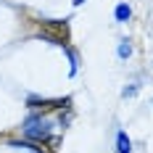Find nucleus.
I'll return each instance as SVG.
<instances>
[{
	"instance_id": "5",
	"label": "nucleus",
	"mask_w": 153,
	"mask_h": 153,
	"mask_svg": "<svg viewBox=\"0 0 153 153\" xmlns=\"http://www.w3.org/2000/svg\"><path fill=\"white\" fill-rule=\"evenodd\" d=\"M129 16H132V11H129V5H116V19L119 21H129Z\"/></svg>"
},
{
	"instance_id": "4",
	"label": "nucleus",
	"mask_w": 153,
	"mask_h": 153,
	"mask_svg": "<svg viewBox=\"0 0 153 153\" xmlns=\"http://www.w3.org/2000/svg\"><path fill=\"white\" fill-rule=\"evenodd\" d=\"M116 151L119 153H132V143H129V137L124 132H119V137H116Z\"/></svg>"
},
{
	"instance_id": "6",
	"label": "nucleus",
	"mask_w": 153,
	"mask_h": 153,
	"mask_svg": "<svg viewBox=\"0 0 153 153\" xmlns=\"http://www.w3.org/2000/svg\"><path fill=\"white\" fill-rule=\"evenodd\" d=\"M129 53H132V45H129V42H127V40H124L122 45H119V56H122V58H127V56H129Z\"/></svg>"
},
{
	"instance_id": "2",
	"label": "nucleus",
	"mask_w": 153,
	"mask_h": 153,
	"mask_svg": "<svg viewBox=\"0 0 153 153\" xmlns=\"http://www.w3.org/2000/svg\"><path fill=\"white\" fill-rule=\"evenodd\" d=\"M42 37L58 42V45H66V40H69L66 21H42Z\"/></svg>"
},
{
	"instance_id": "7",
	"label": "nucleus",
	"mask_w": 153,
	"mask_h": 153,
	"mask_svg": "<svg viewBox=\"0 0 153 153\" xmlns=\"http://www.w3.org/2000/svg\"><path fill=\"white\" fill-rule=\"evenodd\" d=\"M82 3H85V0H74V5H82Z\"/></svg>"
},
{
	"instance_id": "1",
	"label": "nucleus",
	"mask_w": 153,
	"mask_h": 153,
	"mask_svg": "<svg viewBox=\"0 0 153 153\" xmlns=\"http://www.w3.org/2000/svg\"><path fill=\"white\" fill-rule=\"evenodd\" d=\"M24 135L29 140H48L50 137V122H45L42 116H29L24 122Z\"/></svg>"
},
{
	"instance_id": "3",
	"label": "nucleus",
	"mask_w": 153,
	"mask_h": 153,
	"mask_svg": "<svg viewBox=\"0 0 153 153\" xmlns=\"http://www.w3.org/2000/svg\"><path fill=\"white\" fill-rule=\"evenodd\" d=\"M69 100H37V98H29V108H61Z\"/></svg>"
}]
</instances>
